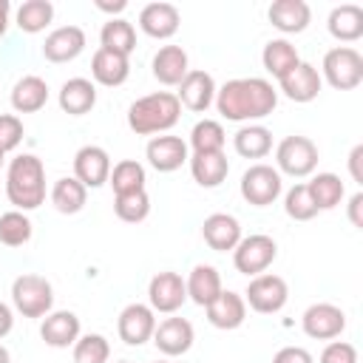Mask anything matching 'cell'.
I'll list each match as a JSON object with an SVG mask.
<instances>
[{"label": "cell", "instance_id": "1", "mask_svg": "<svg viewBox=\"0 0 363 363\" xmlns=\"http://www.w3.org/2000/svg\"><path fill=\"white\" fill-rule=\"evenodd\" d=\"M216 108L227 122L264 119L278 105V91L264 77H238L216 88Z\"/></svg>", "mask_w": 363, "mask_h": 363}, {"label": "cell", "instance_id": "2", "mask_svg": "<svg viewBox=\"0 0 363 363\" xmlns=\"http://www.w3.org/2000/svg\"><path fill=\"white\" fill-rule=\"evenodd\" d=\"M6 196L20 213L37 210L45 201V167L34 153H20L9 162Z\"/></svg>", "mask_w": 363, "mask_h": 363}, {"label": "cell", "instance_id": "3", "mask_svg": "<svg viewBox=\"0 0 363 363\" xmlns=\"http://www.w3.org/2000/svg\"><path fill=\"white\" fill-rule=\"evenodd\" d=\"M182 116V105L176 94L170 91H156L147 96H139L128 108V128L136 136H153L170 130Z\"/></svg>", "mask_w": 363, "mask_h": 363}, {"label": "cell", "instance_id": "4", "mask_svg": "<svg viewBox=\"0 0 363 363\" xmlns=\"http://www.w3.org/2000/svg\"><path fill=\"white\" fill-rule=\"evenodd\" d=\"M320 79H326L335 91H352L363 82V57L352 45H335L323 54Z\"/></svg>", "mask_w": 363, "mask_h": 363}, {"label": "cell", "instance_id": "5", "mask_svg": "<svg viewBox=\"0 0 363 363\" xmlns=\"http://www.w3.org/2000/svg\"><path fill=\"white\" fill-rule=\"evenodd\" d=\"M11 303L23 318H45L54 306V286L43 275L23 272L11 281Z\"/></svg>", "mask_w": 363, "mask_h": 363}, {"label": "cell", "instance_id": "6", "mask_svg": "<svg viewBox=\"0 0 363 363\" xmlns=\"http://www.w3.org/2000/svg\"><path fill=\"white\" fill-rule=\"evenodd\" d=\"M275 170L292 179H306L318 167V145L309 136H286L275 147Z\"/></svg>", "mask_w": 363, "mask_h": 363}, {"label": "cell", "instance_id": "7", "mask_svg": "<svg viewBox=\"0 0 363 363\" xmlns=\"http://www.w3.org/2000/svg\"><path fill=\"white\" fill-rule=\"evenodd\" d=\"M286 301H289V286L281 275H272V272H261L250 278L244 292V303L258 315H275L286 306Z\"/></svg>", "mask_w": 363, "mask_h": 363}, {"label": "cell", "instance_id": "8", "mask_svg": "<svg viewBox=\"0 0 363 363\" xmlns=\"http://www.w3.org/2000/svg\"><path fill=\"white\" fill-rule=\"evenodd\" d=\"M275 255H278V244L269 235H264V233H252V235H247V238H241L235 244L233 264H235V269L241 275L255 278V275H261V272L269 269V264L275 261Z\"/></svg>", "mask_w": 363, "mask_h": 363}, {"label": "cell", "instance_id": "9", "mask_svg": "<svg viewBox=\"0 0 363 363\" xmlns=\"http://www.w3.org/2000/svg\"><path fill=\"white\" fill-rule=\"evenodd\" d=\"M284 190V179L272 164H252L241 176V199L252 207H269Z\"/></svg>", "mask_w": 363, "mask_h": 363}, {"label": "cell", "instance_id": "10", "mask_svg": "<svg viewBox=\"0 0 363 363\" xmlns=\"http://www.w3.org/2000/svg\"><path fill=\"white\" fill-rule=\"evenodd\" d=\"M147 306L153 312H162V315H173L184 306L187 301V286H184V278L173 269H164V272H156L147 284Z\"/></svg>", "mask_w": 363, "mask_h": 363}, {"label": "cell", "instance_id": "11", "mask_svg": "<svg viewBox=\"0 0 363 363\" xmlns=\"http://www.w3.org/2000/svg\"><path fill=\"white\" fill-rule=\"evenodd\" d=\"M301 329L312 340H335L346 329V312L335 303H312L301 318Z\"/></svg>", "mask_w": 363, "mask_h": 363}, {"label": "cell", "instance_id": "12", "mask_svg": "<svg viewBox=\"0 0 363 363\" xmlns=\"http://www.w3.org/2000/svg\"><path fill=\"white\" fill-rule=\"evenodd\" d=\"M156 349L164 354V357H182L190 352L193 340H196V332H193V323L187 318H164L156 323L153 329V337Z\"/></svg>", "mask_w": 363, "mask_h": 363}, {"label": "cell", "instance_id": "13", "mask_svg": "<svg viewBox=\"0 0 363 363\" xmlns=\"http://www.w3.org/2000/svg\"><path fill=\"white\" fill-rule=\"evenodd\" d=\"M153 329H156V312L147 306V303H128L122 312H119V320H116V332L119 337L128 343V346H142L153 337Z\"/></svg>", "mask_w": 363, "mask_h": 363}, {"label": "cell", "instance_id": "14", "mask_svg": "<svg viewBox=\"0 0 363 363\" xmlns=\"http://www.w3.org/2000/svg\"><path fill=\"white\" fill-rule=\"evenodd\" d=\"M111 156L99 145H85L74 153V179H79L85 187H102L111 176Z\"/></svg>", "mask_w": 363, "mask_h": 363}, {"label": "cell", "instance_id": "15", "mask_svg": "<svg viewBox=\"0 0 363 363\" xmlns=\"http://www.w3.org/2000/svg\"><path fill=\"white\" fill-rule=\"evenodd\" d=\"M179 105H184L193 113H204L213 99H216V79L201 71V68H190L187 77L179 82V94H176Z\"/></svg>", "mask_w": 363, "mask_h": 363}, {"label": "cell", "instance_id": "16", "mask_svg": "<svg viewBox=\"0 0 363 363\" xmlns=\"http://www.w3.org/2000/svg\"><path fill=\"white\" fill-rule=\"evenodd\" d=\"M145 156H147V164L153 170L173 173L190 159V150H187V142L182 136H153L145 147Z\"/></svg>", "mask_w": 363, "mask_h": 363}, {"label": "cell", "instance_id": "17", "mask_svg": "<svg viewBox=\"0 0 363 363\" xmlns=\"http://www.w3.org/2000/svg\"><path fill=\"white\" fill-rule=\"evenodd\" d=\"M281 91L286 99L292 102H312L318 99L320 88H323V79L318 74V68L312 62H298L292 71H286L281 79H278Z\"/></svg>", "mask_w": 363, "mask_h": 363}, {"label": "cell", "instance_id": "18", "mask_svg": "<svg viewBox=\"0 0 363 363\" xmlns=\"http://www.w3.org/2000/svg\"><path fill=\"white\" fill-rule=\"evenodd\" d=\"M85 51V31L79 26H60L43 43V57L48 62H71Z\"/></svg>", "mask_w": 363, "mask_h": 363}, {"label": "cell", "instance_id": "19", "mask_svg": "<svg viewBox=\"0 0 363 363\" xmlns=\"http://www.w3.org/2000/svg\"><path fill=\"white\" fill-rule=\"evenodd\" d=\"M207 320L216 326V329H238L244 320H247V303H244V295L233 292V289H221L207 306Z\"/></svg>", "mask_w": 363, "mask_h": 363}, {"label": "cell", "instance_id": "20", "mask_svg": "<svg viewBox=\"0 0 363 363\" xmlns=\"http://www.w3.org/2000/svg\"><path fill=\"white\" fill-rule=\"evenodd\" d=\"M40 337L51 349H68L79 340V318L71 309H57L48 312L40 323Z\"/></svg>", "mask_w": 363, "mask_h": 363}, {"label": "cell", "instance_id": "21", "mask_svg": "<svg viewBox=\"0 0 363 363\" xmlns=\"http://www.w3.org/2000/svg\"><path fill=\"white\" fill-rule=\"evenodd\" d=\"M201 238H204V244L210 250L230 252V250H235V244L244 235H241V224H238L235 216H230V213H213L201 224Z\"/></svg>", "mask_w": 363, "mask_h": 363}, {"label": "cell", "instance_id": "22", "mask_svg": "<svg viewBox=\"0 0 363 363\" xmlns=\"http://www.w3.org/2000/svg\"><path fill=\"white\" fill-rule=\"evenodd\" d=\"M182 14L173 3H147L139 11V28L153 40H170L179 31Z\"/></svg>", "mask_w": 363, "mask_h": 363}, {"label": "cell", "instance_id": "23", "mask_svg": "<svg viewBox=\"0 0 363 363\" xmlns=\"http://www.w3.org/2000/svg\"><path fill=\"white\" fill-rule=\"evenodd\" d=\"M91 77H94V82H99L105 88H116L130 77V62L125 54H116V51L99 45L91 57Z\"/></svg>", "mask_w": 363, "mask_h": 363}, {"label": "cell", "instance_id": "24", "mask_svg": "<svg viewBox=\"0 0 363 363\" xmlns=\"http://www.w3.org/2000/svg\"><path fill=\"white\" fill-rule=\"evenodd\" d=\"M150 71H153V77H156L162 85H179V82L187 77V71H190L187 51H184L182 45H162V48L153 54Z\"/></svg>", "mask_w": 363, "mask_h": 363}, {"label": "cell", "instance_id": "25", "mask_svg": "<svg viewBox=\"0 0 363 363\" xmlns=\"http://www.w3.org/2000/svg\"><path fill=\"white\" fill-rule=\"evenodd\" d=\"M267 17L281 34H301L312 20V9L303 0H275Z\"/></svg>", "mask_w": 363, "mask_h": 363}, {"label": "cell", "instance_id": "26", "mask_svg": "<svg viewBox=\"0 0 363 363\" xmlns=\"http://www.w3.org/2000/svg\"><path fill=\"white\" fill-rule=\"evenodd\" d=\"M60 108L68 116H85L96 105V85L85 77H71L60 88Z\"/></svg>", "mask_w": 363, "mask_h": 363}, {"label": "cell", "instance_id": "27", "mask_svg": "<svg viewBox=\"0 0 363 363\" xmlns=\"http://www.w3.org/2000/svg\"><path fill=\"white\" fill-rule=\"evenodd\" d=\"M326 28L335 40L340 43H354L363 37V9L354 6V3H343V6H335L329 11V20H326Z\"/></svg>", "mask_w": 363, "mask_h": 363}, {"label": "cell", "instance_id": "28", "mask_svg": "<svg viewBox=\"0 0 363 363\" xmlns=\"http://www.w3.org/2000/svg\"><path fill=\"white\" fill-rule=\"evenodd\" d=\"M187 162H190L193 182L199 187H218L227 179V173H230V162H227L224 150H216V153H193Z\"/></svg>", "mask_w": 363, "mask_h": 363}, {"label": "cell", "instance_id": "29", "mask_svg": "<svg viewBox=\"0 0 363 363\" xmlns=\"http://www.w3.org/2000/svg\"><path fill=\"white\" fill-rule=\"evenodd\" d=\"M184 286H187V298H190L193 303H199V306H207V303L224 289V286H221V275H218V269H216L213 264H196V267L190 269Z\"/></svg>", "mask_w": 363, "mask_h": 363}, {"label": "cell", "instance_id": "30", "mask_svg": "<svg viewBox=\"0 0 363 363\" xmlns=\"http://www.w3.org/2000/svg\"><path fill=\"white\" fill-rule=\"evenodd\" d=\"M45 102H48V85H45L43 77L28 74V77L14 82V88H11V108L17 113H37Z\"/></svg>", "mask_w": 363, "mask_h": 363}, {"label": "cell", "instance_id": "31", "mask_svg": "<svg viewBox=\"0 0 363 363\" xmlns=\"http://www.w3.org/2000/svg\"><path fill=\"white\" fill-rule=\"evenodd\" d=\"M233 147L244 159H264L272 150V130L264 125H244L235 130Z\"/></svg>", "mask_w": 363, "mask_h": 363}, {"label": "cell", "instance_id": "32", "mask_svg": "<svg viewBox=\"0 0 363 363\" xmlns=\"http://www.w3.org/2000/svg\"><path fill=\"white\" fill-rule=\"evenodd\" d=\"M85 201H88V187H85L79 179L62 176V179L54 182V187H51V204H54L62 216L79 213V210L85 207Z\"/></svg>", "mask_w": 363, "mask_h": 363}, {"label": "cell", "instance_id": "33", "mask_svg": "<svg viewBox=\"0 0 363 363\" xmlns=\"http://www.w3.org/2000/svg\"><path fill=\"white\" fill-rule=\"evenodd\" d=\"M261 62H264V68H267L275 79H281L286 71H292V68L301 62V57H298V48H295L289 40L275 37V40H269V43L264 45Z\"/></svg>", "mask_w": 363, "mask_h": 363}, {"label": "cell", "instance_id": "34", "mask_svg": "<svg viewBox=\"0 0 363 363\" xmlns=\"http://www.w3.org/2000/svg\"><path fill=\"white\" fill-rule=\"evenodd\" d=\"M306 187H309V196H312L318 213L320 210H335L343 201V193H346L337 173H318L306 182Z\"/></svg>", "mask_w": 363, "mask_h": 363}, {"label": "cell", "instance_id": "35", "mask_svg": "<svg viewBox=\"0 0 363 363\" xmlns=\"http://www.w3.org/2000/svg\"><path fill=\"white\" fill-rule=\"evenodd\" d=\"M99 43H102V48L130 57V51L136 48V31L125 17H111L99 31Z\"/></svg>", "mask_w": 363, "mask_h": 363}, {"label": "cell", "instance_id": "36", "mask_svg": "<svg viewBox=\"0 0 363 363\" xmlns=\"http://www.w3.org/2000/svg\"><path fill=\"white\" fill-rule=\"evenodd\" d=\"M145 167L136 162V159H122L111 167V176H108V184L113 187L116 196H125V193H136V190H145Z\"/></svg>", "mask_w": 363, "mask_h": 363}, {"label": "cell", "instance_id": "37", "mask_svg": "<svg viewBox=\"0 0 363 363\" xmlns=\"http://www.w3.org/2000/svg\"><path fill=\"white\" fill-rule=\"evenodd\" d=\"M54 20V3L51 0H26L17 9V28L26 34H40Z\"/></svg>", "mask_w": 363, "mask_h": 363}, {"label": "cell", "instance_id": "38", "mask_svg": "<svg viewBox=\"0 0 363 363\" xmlns=\"http://www.w3.org/2000/svg\"><path fill=\"white\" fill-rule=\"evenodd\" d=\"M224 142H227V133H224L221 122H216V119H201L190 130V147H193V153H216V150H224Z\"/></svg>", "mask_w": 363, "mask_h": 363}, {"label": "cell", "instance_id": "39", "mask_svg": "<svg viewBox=\"0 0 363 363\" xmlns=\"http://www.w3.org/2000/svg\"><path fill=\"white\" fill-rule=\"evenodd\" d=\"M31 241V218L20 210H9L0 216V244L23 247Z\"/></svg>", "mask_w": 363, "mask_h": 363}, {"label": "cell", "instance_id": "40", "mask_svg": "<svg viewBox=\"0 0 363 363\" xmlns=\"http://www.w3.org/2000/svg\"><path fill=\"white\" fill-rule=\"evenodd\" d=\"M113 213H116V218L125 221V224H139V221H145L147 213H150V199H147L145 190L116 196V199H113Z\"/></svg>", "mask_w": 363, "mask_h": 363}, {"label": "cell", "instance_id": "41", "mask_svg": "<svg viewBox=\"0 0 363 363\" xmlns=\"http://www.w3.org/2000/svg\"><path fill=\"white\" fill-rule=\"evenodd\" d=\"M111 360V343L105 335H79L74 343V363H108Z\"/></svg>", "mask_w": 363, "mask_h": 363}, {"label": "cell", "instance_id": "42", "mask_svg": "<svg viewBox=\"0 0 363 363\" xmlns=\"http://www.w3.org/2000/svg\"><path fill=\"white\" fill-rule=\"evenodd\" d=\"M284 210H286V216H289L292 221H309V218L318 216V207H315V201H312V196H309L306 182L292 184V187L286 190V196H284Z\"/></svg>", "mask_w": 363, "mask_h": 363}, {"label": "cell", "instance_id": "43", "mask_svg": "<svg viewBox=\"0 0 363 363\" xmlns=\"http://www.w3.org/2000/svg\"><path fill=\"white\" fill-rule=\"evenodd\" d=\"M23 142V122L14 113H0V153L14 150Z\"/></svg>", "mask_w": 363, "mask_h": 363}, {"label": "cell", "instance_id": "44", "mask_svg": "<svg viewBox=\"0 0 363 363\" xmlns=\"http://www.w3.org/2000/svg\"><path fill=\"white\" fill-rule=\"evenodd\" d=\"M318 363H357V349L346 340H332L323 346Z\"/></svg>", "mask_w": 363, "mask_h": 363}, {"label": "cell", "instance_id": "45", "mask_svg": "<svg viewBox=\"0 0 363 363\" xmlns=\"http://www.w3.org/2000/svg\"><path fill=\"white\" fill-rule=\"evenodd\" d=\"M272 363H315V357L303 346H284L275 352Z\"/></svg>", "mask_w": 363, "mask_h": 363}, {"label": "cell", "instance_id": "46", "mask_svg": "<svg viewBox=\"0 0 363 363\" xmlns=\"http://www.w3.org/2000/svg\"><path fill=\"white\" fill-rule=\"evenodd\" d=\"M349 221H352L357 230H363V193H360V190L349 199Z\"/></svg>", "mask_w": 363, "mask_h": 363}, {"label": "cell", "instance_id": "47", "mask_svg": "<svg viewBox=\"0 0 363 363\" xmlns=\"http://www.w3.org/2000/svg\"><path fill=\"white\" fill-rule=\"evenodd\" d=\"M360 162H363V145H354L352 153H349V173L357 184H363V170H360Z\"/></svg>", "mask_w": 363, "mask_h": 363}, {"label": "cell", "instance_id": "48", "mask_svg": "<svg viewBox=\"0 0 363 363\" xmlns=\"http://www.w3.org/2000/svg\"><path fill=\"white\" fill-rule=\"evenodd\" d=\"M11 326H14V312H11L9 303L0 301V337H6L11 332Z\"/></svg>", "mask_w": 363, "mask_h": 363}, {"label": "cell", "instance_id": "49", "mask_svg": "<svg viewBox=\"0 0 363 363\" xmlns=\"http://www.w3.org/2000/svg\"><path fill=\"white\" fill-rule=\"evenodd\" d=\"M94 6H96L99 11H108V14H122V11L128 9L125 0H113V3H108V0H94Z\"/></svg>", "mask_w": 363, "mask_h": 363}, {"label": "cell", "instance_id": "50", "mask_svg": "<svg viewBox=\"0 0 363 363\" xmlns=\"http://www.w3.org/2000/svg\"><path fill=\"white\" fill-rule=\"evenodd\" d=\"M9 17H11V3L0 0V37L9 31Z\"/></svg>", "mask_w": 363, "mask_h": 363}, {"label": "cell", "instance_id": "51", "mask_svg": "<svg viewBox=\"0 0 363 363\" xmlns=\"http://www.w3.org/2000/svg\"><path fill=\"white\" fill-rule=\"evenodd\" d=\"M0 363H11V354H9V349L0 343Z\"/></svg>", "mask_w": 363, "mask_h": 363}, {"label": "cell", "instance_id": "52", "mask_svg": "<svg viewBox=\"0 0 363 363\" xmlns=\"http://www.w3.org/2000/svg\"><path fill=\"white\" fill-rule=\"evenodd\" d=\"M3 156H6V153H0V167H3Z\"/></svg>", "mask_w": 363, "mask_h": 363}, {"label": "cell", "instance_id": "53", "mask_svg": "<svg viewBox=\"0 0 363 363\" xmlns=\"http://www.w3.org/2000/svg\"><path fill=\"white\" fill-rule=\"evenodd\" d=\"M116 363H130V360H116Z\"/></svg>", "mask_w": 363, "mask_h": 363}, {"label": "cell", "instance_id": "54", "mask_svg": "<svg viewBox=\"0 0 363 363\" xmlns=\"http://www.w3.org/2000/svg\"><path fill=\"white\" fill-rule=\"evenodd\" d=\"M156 363H167V360H156Z\"/></svg>", "mask_w": 363, "mask_h": 363}]
</instances>
